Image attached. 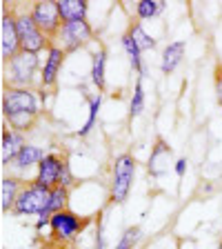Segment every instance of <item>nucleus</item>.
<instances>
[{"instance_id": "obj_1", "label": "nucleus", "mask_w": 222, "mask_h": 249, "mask_svg": "<svg viewBox=\"0 0 222 249\" xmlns=\"http://www.w3.org/2000/svg\"><path fill=\"white\" fill-rule=\"evenodd\" d=\"M91 223V218H83L76 216L73 212L65 209V212H58L51 216V223H49V231H51V245L65 249L67 245H71L73 240L85 231V227Z\"/></svg>"}, {"instance_id": "obj_2", "label": "nucleus", "mask_w": 222, "mask_h": 249, "mask_svg": "<svg viewBox=\"0 0 222 249\" xmlns=\"http://www.w3.org/2000/svg\"><path fill=\"white\" fill-rule=\"evenodd\" d=\"M136 178V158L131 154H120L114 158L111 182H109V200L120 205L129 198L131 185Z\"/></svg>"}, {"instance_id": "obj_3", "label": "nucleus", "mask_w": 222, "mask_h": 249, "mask_svg": "<svg viewBox=\"0 0 222 249\" xmlns=\"http://www.w3.org/2000/svg\"><path fill=\"white\" fill-rule=\"evenodd\" d=\"M49 198H51L49 187H42L36 180H27L18 194V200H16L11 213L14 216H40L49 205Z\"/></svg>"}, {"instance_id": "obj_4", "label": "nucleus", "mask_w": 222, "mask_h": 249, "mask_svg": "<svg viewBox=\"0 0 222 249\" xmlns=\"http://www.w3.org/2000/svg\"><path fill=\"white\" fill-rule=\"evenodd\" d=\"M2 114H34L40 116V103L34 89L27 87H7L2 96Z\"/></svg>"}, {"instance_id": "obj_5", "label": "nucleus", "mask_w": 222, "mask_h": 249, "mask_svg": "<svg viewBox=\"0 0 222 249\" xmlns=\"http://www.w3.org/2000/svg\"><path fill=\"white\" fill-rule=\"evenodd\" d=\"M9 65V85L7 87H27L34 83V78L38 73L40 67V60H38V53H27L20 52L14 60L7 62Z\"/></svg>"}, {"instance_id": "obj_6", "label": "nucleus", "mask_w": 222, "mask_h": 249, "mask_svg": "<svg viewBox=\"0 0 222 249\" xmlns=\"http://www.w3.org/2000/svg\"><path fill=\"white\" fill-rule=\"evenodd\" d=\"M29 14L42 34H47L51 40L58 36V31L62 27V18H60V11H58L56 0H40V2H36L31 7Z\"/></svg>"}, {"instance_id": "obj_7", "label": "nucleus", "mask_w": 222, "mask_h": 249, "mask_svg": "<svg viewBox=\"0 0 222 249\" xmlns=\"http://www.w3.org/2000/svg\"><path fill=\"white\" fill-rule=\"evenodd\" d=\"M58 40L65 52H76L80 47H85L93 38V29L87 20H76V22H65L58 31Z\"/></svg>"}, {"instance_id": "obj_8", "label": "nucleus", "mask_w": 222, "mask_h": 249, "mask_svg": "<svg viewBox=\"0 0 222 249\" xmlns=\"http://www.w3.org/2000/svg\"><path fill=\"white\" fill-rule=\"evenodd\" d=\"M18 53H20V36L16 27V14L5 11L0 20V56H2V62H9Z\"/></svg>"}, {"instance_id": "obj_9", "label": "nucleus", "mask_w": 222, "mask_h": 249, "mask_svg": "<svg viewBox=\"0 0 222 249\" xmlns=\"http://www.w3.org/2000/svg\"><path fill=\"white\" fill-rule=\"evenodd\" d=\"M65 56L67 52L62 49L60 45H51L47 49V58H45V65L40 69V85L42 89H49L56 85L58 80V73H60L62 65H65Z\"/></svg>"}, {"instance_id": "obj_10", "label": "nucleus", "mask_w": 222, "mask_h": 249, "mask_svg": "<svg viewBox=\"0 0 222 249\" xmlns=\"http://www.w3.org/2000/svg\"><path fill=\"white\" fill-rule=\"evenodd\" d=\"M67 162V158H62L60 154H47L42 158V162L38 165V171H36V178L34 180L40 182L42 187H58V180H60V171H62V165Z\"/></svg>"}, {"instance_id": "obj_11", "label": "nucleus", "mask_w": 222, "mask_h": 249, "mask_svg": "<svg viewBox=\"0 0 222 249\" xmlns=\"http://www.w3.org/2000/svg\"><path fill=\"white\" fill-rule=\"evenodd\" d=\"M169 165H176L173 160V151L171 147L167 145L162 138H155L154 147H151V156H149V162H147V169H149L151 176H162Z\"/></svg>"}, {"instance_id": "obj_12", "label": "nucleus", "mask_w": 222, "mask_h": 249, "mask_svg": "<svg viewBox=\"0 0 222 249\" xmlns=\"http://www.w3.org/2000/svg\"><path fill=\"white\" fill-rule=\"evenodd\" d=\"M25 145H27L25 134L11 129V127H5L2 129V140H0V160H2V165L9 167Z\"/></svg>"}, {"instance_id": "obj_13", "label": "nucleus", "mask_w": 222, "mask_h": 249, "mask_svg": "<svg viewBox=\"0 0 222 249\" xmlns=\"http://www.w3.org/2000/svg\"><path fill=\"white\" fill-rule=\"evenodd\" d=\"M25 182L27 180H20V178H16V176L2 178V182H0V209H2V213L14 212V205L18 200V194L25 187Z\"/></svg>"}, {"instance_id": "obj_14", "label": "nucleus", "mask_w": 222, "mask_h": 249, "mask_svg": "<svg viewBox=\"0 0 222 249\" xmlns=\"http://www.w3.org/2000/svg\"><path fill=\"white\" fill-rule=\"evenodd\" d=\"M56 5H58V11H60L62 25H65V22L87 20L89 5L85 0H56Z\"/></svg>"}, {"instance_id": "obj_15", "label": "nucleus", "mask_w": 222, "mask_h": 249, "mask_svg": "<svg viewBox=\"0 0 222 249\" xmlns=\"http://www.w3.org/2000/svg\"><path fill=\"white\" fill-rule=\"evenodd\" d=\"M45 149H40V147L36 145H29L27 142L25 147H22V151L14 158V162H11L9 167H14V169H29V167H38L42 162V158H45Z\"/></svg>"}, {"instance_id": "obj_16", "label": "nucleus", "mask_w": 222, "mask_h": 249, "mask_svg": "<svg viewBox=\"0 0 222 249\" xmlns=\"http://www.w3.org/2000/svg\"><path fill=\"white\" fill-rule=\"evenodd\" d=\"M185 56V42H169L162 52V60H160V71L162 73H171L176 71V67L182 62Z\"/></svg>"}, {"instance_id": "obj_17", "label": "nucleus", "mask_w": 222, "mask_h": 249, "mask_svg": "<svg viewBox=\"0 0 222 249\" xmlns=\"http://www.w3.org/2000/svg\"><path fill=\"white\" fill-rule=\"evenodd\" d=\"M104 65H107V52L98 49L91 58V83L98 87V91H104L107 80H104Z\"/></svg>"}, {"instance_id": "obj_18", "label": "nucleus", "mask_w": 222, "mask_h": 249, "mask_svg": "<svg viewBox=\"0 0 222 249\" xmlns=\"http://www.w3.org/2000/svg\"><path fill=\"white\" fill-rule=\"evenodd\" d=\"M122 47L124 52H127V56H129V62L131 67H134V71L138 73L140 78H145V65H142V52H140V47L134 42V38L129 36V34H122Z\"/></svg>"}, {"instance_id": "obj_19", "label": "nucleus", "mask_w": 222, "mask_h": 249, "mask_svg": "<svg viewBox=\"0 0 222 249\" xmlns=\"http://www.w3.org/2000/svg\"><path fill=\"white\" fill-rule=\"evenodd\" d=\"M127 34L134 38V42L140 47V52H149V49H155V40L149 36V34H147L145 29H142L140 20H134V22H131L129 29H127Z\"/></svg>"}, {"instance_id": "obj_20", "label": "nucleus", "mask_w": 222, "mask_h": 249, "mask_svg": "<svg viewBox=\"0 0 222 249\" xmlns=\"http://www.w3.org/2000/svg\"><path fill=\"white\" fill-rule=\"evenodd\" d=\"M165 7L162 0H140L138 5H136V16H138L140 20H151L154 16H158Z\"/></svg>"}, {"instance_id": "obj_21", "label": "nucleus", "mask_w": 222, "mask_h": 249, "mask_svg": "<svg viewBox=\"0 0 222 249\" xmlns=\"http://www.w3.org/2000/svg\"><path fill=\"white\" fill-rule=\"evenodd\" d=\"M145 111V89H142V78L138 76L134 85V93H131V103H129V116L136 118Z\"/></svg>"}, {"instance_id": "obj_22", "label": "nucleus", "mask_w": 222, "mask_h": 249, "mask_svg": "<svg viewBox=\"0 0 222 249\" xmlns=\"http://www.w3.org/2000/svg\"><path fill=\"white\" fill-rule=\"evenodd\" d=\"M5 118H7V123H9L11 129L25 134V131H29L31 127L36 124L38 116H34V114H11V116H5Z\"/></svg>"}, {"instance_id": "obj_23", "label": "nucleus", "mask_w": 222, "mask_h": 249, "mask_svg": "<svg viewBox=\"0 0 222 249\" xmlns=\"http://www.w3.org/2000/svg\"><path fill=\"white\" fill-rule=\"evenodd\" d=\"M100 105H102V98L98 96H93L91 100H89V116H87V123H85V127L80 131H78V136H87L89 131L93 129V124H96V118H98V111H100Z\"/></svg>"}, {"instance_id": "obj_24", "label": "nucleus", "mask_w": 222, "mask_h": 249, "mask_svg": "<svg viewBox=\"0 0 222 249\" xmlns=\"http://www.w3.org/2000/svg\"><path fill=\"white\" fill-rule=\"evenodd\" d=\"M140 236H142L140 227H127V229H124V233L120 236L118 245H116L114 249H136V245H138Z\"/></svg>"}, {"instance_id": "obj_25", "label": "nucleus", "mask_w": 222, "mask_h": 249, "mask_svg": "<svg viewBox=\"0 0 222 249\" xmlns=\"http://www.w3.org/2000/svg\"><path fill=\"white\" fill-rule=\"evenodd\" d=\"M73 174H71V169H69V162H65L62 165V171H60V180H58V185L60 187H67V189H71L73 187Z\"/></svg>"}, {"instance_id": "obj_26", "label": "nucleus", "mask_w": 222, "mask_h": 249, "mask_svg": "<svg viewBox=\"0 0 222 249\" xmlns=\"http://www.w3.org/2000/svg\"><path fill=\"white\" fill-rule=\"evenodd\" d=\"M216 96H218V103L222 107V65L216 69Z\"/></svg>"}, {"instance_id": "obj_27", "label": "nucleus", "mask_w": 222, "mask_h": 249, "mask_svg": "<svg viewBox=\"0 0 222 249\" xmlns=\"http://www.w3.org/2000/svg\"><path fill=\"white\" fill-rule=\"evenodd\" d=\"M173 169H176L178 176H185V171H187V158H178L176 165H173Z\"/></svg>"}, {"instance_id": "obj_28", "label": "nucleus", "mask_w": 222, "mask_h": 249, "mask_svg": "<svg viewBox=\"0 0 222 249\" xmlns=\"http://www.w3.org/2000/svg\"><path fill=\"white\" fill-rule=\"evenodd\" d=\"M96 249H104V243H102V229L98 227V233H96Z\"/></svg>"}, {"instance_id": "obj_29", "label": "nucleus", "mask_w": 222, "mask_h": 249, "mask_svg": "<svg viewBox=\"0 0 222 249\" xmlns=\"http://www.w3.org/2000/svg\"><path fill=\"white\" fill-rule=\"evenodd\" d=\"M40 249H60V247H56V245H51V243H47V245H42Z\"/></svg>"}, {"instance_id": "obj_30", "label": "nucleus", "mask_w": 222, "mask_h": 249, "mask_svg": "<svg viewBox=\"0 0 222 249\" xmlns=\"http://www.w3.org/2000/svg\"><path fill=\"white\" fill-rule=\"evenodd\" d=\"M218 249H222V243H220V247H218Z\"/></svg>"}]
</instances>
